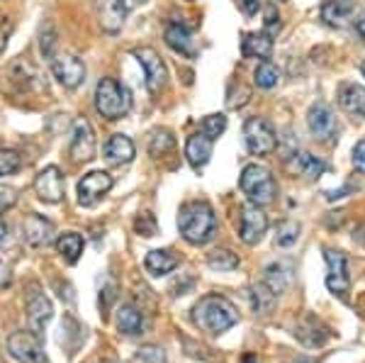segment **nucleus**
Listing matches in <instances>:
<instances>
[{"label":"nucleus","mask_w":365,"mask_h":363,"mask_svg":"<svg viewBox=\"0 0 365 363\" xmlns=\"http://www.w3.org/2000/svg\"><path fill=\"white\" fill-rule=\"evenodd\" d=\"M178 230L187 244L202 247L215 239L217 234V215L210 203L192 200L185 203L178 213Z\"/></svg>","instance_id":"obj_1"},{"label":"nucleus","mask_w":365,"mask_h":363,"mask_svg":"<svg viewBox=\"0 0 365 363\" xmlns=\"http://www.w3.org/2000/svg\"><path fill=\"white\" fill-rule=\"evenodd\" d=\"M192 322L200 329L210 332V334H222L229 327L237 324L239 312L234 307V302L227 300L225 295H205L192 307Z\"/></svg>","instance_id":"obj_2"},{"label":"nucleus","mask_w":365,"mask_h":363,"mask_svg":"<svg viewBox=\"0 0 365 363\" xmlns=\"http://www.w3.org/2000/svg\"><path fill=\"white\" fill-rule=\"evenodd\" d=\"M96 110L105 120H122L132 110V93L115 78H103L96 86Z\"/></svg>","instance_id":"obj_3"},{"label":"nucleus","mask_w":365,"mask_h":363,"mask_svg":"<svg viewBox=\"0 0 365 363\" xmlns=\"http://www.w3.org/2000/svg\"><path fill=\"white\" fill-rule=\"evenodd\" d=\"M239 185H241V190H244V195L249 198V203L258 205V208L270 205L275 200V193H278L273 173H270L266 166H261V163H249V166H244Z\"/></svg>","instance_id":"obj_4"},{"label":"nucleus","mask_w":365,"mask_h":363,"mask_svg":"<svg viewBox=\"0 0 365 363\" xmlns=\"http://www.w3.org/2000/svg\"><path fill=\"white\" fill-rule=\"evenodd\" d=\"M244 142L246 149L253 156H266L273 154L275 146H278V134H275L273 125L263 117H249L244 122Z\"/></svg>","instance_id":"obj_5"},{"label":"nucleus","mask_w":365,"mask_h":363,"mask_svg":"<svg viewBox=\"0 0 365 363\" xmlns=\"http://www.w3.org/2000/svg\"><path fill=\"white\" fill-rule=\"evenodd\" d=\"M134 58H137L139 66L144 68V81H146L149 93L151 96H158L168 83V68H166V63H163V58L158 56V51L151 49V46H139V49H134Z\"/></svg>","instance_id":"obj_6"},{"label":"nucleus","mask_w":365,"mask_h":363,"mask_svg":"<svg viewBox=\"0 0 365 363\" xmlns=\"http://www.w3.org/2000/svg\"><path fill=\"white\" fill-rule=\"evenodd\" d=\"M8 354L20 363H46L42 337L34 332H13L8 337Z\"/></svg>","instance_id":"obj_7"},{"label":"nucleus","mask_w":365,"mask_h":363,"mask_svg":"<svg viewBox=\"0 0 365 363\" xmlns=\"http://www.w3.org/2000/svg\"><path fill=\"white\" fill-rule=\"evenodd\" d=\"M51 61V73L66 91H76L86 81V63L81 61L76 54H54L49 58Z\"/></svg>","instance_id":"obj_8"},{"label":"nucleus","mask_w":365,"mask_h":363,"mask_svg":"<svg viewBox=\"0 0 365 363\" xmlns=\"http://www.w3.org/2000/svg\"><path fill=\"white\" fill-rule=\"evenodd\" d=\"M307 127L312 132V137L319 139V142L329 144L336 139L339 134V125H336V115L329 108L327 103H314L307 113Z\"/></svg>","instance_id":"obj_9"},{"label":"nucleus","mask_w":365,"mask_h":363,"mask_svg":"<svg viewBox=\"0 0 365 363\" xmlns=\"http://www.w3.org/2000/svg\"><path fill=\"white\" fill-rule=\"evenodd\" d=\"M268 230V215L263 213L258 205H244L241 208V218H239V237L244 244H258L263 239V234Z\"/></svg>","instance_id":"obj_10"},{"label":"nucleus","mask_w":365,"mask_h":363,"mask_svg":"<svg viewBox=\"0 0 365 363\" xmlns=\"http://www.w3.org/2000/svg\"><path fill=\"white\" fill-rule=\"evenodd\" d=\"M115 180L108 171H91L78 180V205L91 208L113 190Z\"/></svg>","instance_id":"obj_11"},{"label":"nucleus","mask_w":365,"mask_h":363,"mask_svg":"<svg viewBox=\"0 0 365 363\" xmlns=\"http://www.w3.org/2000/svg\"><path fill=\"white\" fill-rule=\"evenodd\" d=\"M68 154L76 163H88L91 159H96V134H93V127L88 120L73 122Z\"/></svg>","instance_id":"obj_12"},{"label":"nucleus","mask_w":365,"mask_h":363,"mask_svg":"<svg viewBox=\"0 0 365 363\" xmlns=\"http://www.w3.org/2000/svg\"><path fill=\"white\" fill-rule=\"evenodd\" d=\"M327 259V266H329V276H327V288L339 297H346V292L351 288V278H349V261L341 251H334V249H327L324 254Z\"/></svg>","instance_id":"obj_13"},{"label":"nucleus","mask_w":365,"mask_h":363,"mask_svg":"<svg viewBox=\"0 0 365 363\" xmlns=\"http://www.w3.org/2000/svg\"><path fill=\"white\" fill-rule=\"evenodd\" d=\"M127 13H129V8L125 5V0H96L98 25L108 34H117L125 27Z\"/></svg>","instance_id":"obj_14"},{"label":"nucleus","mask_w":365,"mask_h":363,"mask_svg":"<svg viewBox=\"0 0 365 363\" xmlns=\"http://www.w3.org/2000/svg\"><path fill=\"white\" fill-rule=\"evenodd\" d=\"M34 193L42 203L56 205L63 200V175L58 166H46L34 178Z\"/></svg>","instance_id":"obj_15"},{"label":"nucleus","mask_w":365,"mask_h":363,"mask_svg":"<svg viewBox=\"0 0 365 363\" xmlns=\"http://www.w3.org/2000/svg\"><path fill=\"white\" fill-rule=\"evenodd\" d=\"M22 239H25L32 249L49 247L51 239H54V225H51L46 218H42V215L32 213L25 222H22Z\"/></svg>","instance_id":"obj_16"},{"label":"nucleus","mask_w":365,"mask_h":363,"mask_svg":"<svg viewBox=\"0 0 365 363\" xmlns=\"http://www.w3.org/2000/svg\"><path fill=\"white\" fill-rule=\"evenodd\" d=\"M51 312H54V310H51V302H49V297H46L42 290L34 288L32 292H29V297H27V317H29V327H32L34 334H42L46 322L51 319Z\"/></svg>","instance_id":"obj_17"},{"label":"nucleus","mask_w":365,"mask_h":363,"mask_svg":"<svg viewBox=\"0 0 365 363\" xmlns=\"http://www.w3.org/2000/svg\"><path fill=\"white\" fill-rule=\"evenodd\" d=\"M212 146H215V142L207 137V134L197 132V134H190L185 142V159L187 163H190L192 168H202L207 166L210 156H212Z\"/></svg>","instance_id":"obj_18"},{"label":"nucleus","mask_w":365,"mask_h":363,"mask_svg":"<svg viewBox=\"0 0 365 363\" xmlns=\"http://www.w3.org/2000/svg\"><path fill=\"white\" fill-rule=\"evenodd\" d=\"M356 0H327L322 8V17L331 27H346L356 15Z\"/></svg>","instance_id":"obj_19"},{"label":"nucleus","mask_w":365,"mask_h":363,"mask_svg":"<svg viewBox=\"0 0 365 363\" xmlns=\"http://www.w3.org/2000/svg\"><path fill=\"white\" fill-rule=\"evenodd\" d=\"M273 51V39L266 32H246L241 34V54L246 58H268Z\"/></svg>","instance_id":"obj_20"},{"label":"nucleus","mask_w":365,"mask_h":363,"mask_svg":"<svg viewBox=\"0 0 365 363\" xmlns=\"http://www.w3.org/2000/svg\"><path fill=\"white\" fill-rule=\"evenodd\" d=\"M144 268L151 273V276H168L170 271L178 268V256H175L170 249H154L146 254Z\"/></svg>","instance_id":"obj_21"},{"label":"nucleus","mask_w":365,"mask_h":363,"mask_svg":"<svg viewBox=\"0 0 365 363\" xmlns=\"http://www.w3.org/2000/svg\"><path fill=\"white\" fill-rule=\"evenodd\" d=\"M339 105L346 113L365 117V88L356 83H344L339 88Z\"/></svg>","instance_id":"obj_22"},{"label":"nucleus","mask_w":365,"mask_h":363,"mask_svg":"<svg viewBox=\"0 0 365 363\" xmlns=\"http://www.w3.org/2000/svg\"><path fill=\"white\" fill-rule=\"evenodd\" d=\"M105 159L110 163H129L134 159V142L127 134H113L105 144Z\"/></svg>","instance_id":"obj_23"},{"label":"nucleus","mask_w":365,"mask_h":363,"mask_svg":"<svg viewBox=\"0 0 365 363\" xmlns=\"http://www.w3.org/2000/svg\"><path fill=\"white\" fill-rule=\"evenodd\" d=\"M166 44L170 46L173 51H178L180 56H187V58H195L197 49H195V42H192L190 32L180 25H168L166 27Z\"/></svg>","instance_id":"obj_24"},{"label":"nucleus","mask_w":365,"mask_h":363,"mask_svg":"<svg viewBox=\"0 0 365 363\" xmlns=\"http://www.w3.org/2000/svg\"><path fill=\"white\" fill-rule=\"evenodd\" d=\"M117 329L127 337H134L144 329V317L134 305H122L117 310Z\"/></svg>","instance_id":"obj_25"},{"label":"nucleus","mask_w":365,"mask_h":363,"mask_svg":"<svg viewBox=\"0 0 365 363\" xmlns=\"http://www.w3.org/2000/svg\"><path fill=\"white\" fill-rule=\"evenodd\" d=\"M83 247H86L83 237H81V234H76V232H66V234H61V237L56 239V251L68 263H76V261L81 259V254H83Z\"/></svg>","instance_id":"obj_26"},{"label":"nucleus","mask_w":365,"mask_h":363,"mask_svg":"<svg viewBox=\"0 0 365 363\" xmlns=\"http://www.w3.org/2000/svg\"><path fill=\"white\" fill-rule=\"evenodd\" d=\"M292 171L299 173V175H309V178H317V175H322L327 171V163L322 159H317V156L307 154V151H299V154H292Z\"/></svg>","instance_id":"obj_27"},{"label":"nucleus","mask_w":365,"mask_h":363,"mask_svg":"<svg viewBox=\"0 0 365 363\" xmlns=\"http://www.w3.org/2000/svg\"><path fill=\"white\" fill-rule=\"evenodd\" d=\"M278 78H280L278 66H273L270 61H261L256 66V71H253V83L263 88V91H270V88L278 86Z\"/></svg>","instance_id":"obj_28"},{"label":"nucleus","mask_w":365,"mask_h":363,"mask_svg":"<svg viewBox=\"0 0 365 363\" xmlns=\"http://www.w3.org/2000/svg\"><path fill=\"white\" fill-rule=\"evenodd\" d=\"M207 263H210V268H215V271H237L239 256L232 254L229 249H215L207 256Z\"/></svg>","instance_id":"obj_29"},{"label":"nucleus","mask_w":365,"mask_h":363,"mask_svg":"<svg viewBox=\"0 0 365 363\" xmlns=\"http://www.w3.org/2000/svg\"><path fill=\"white\" fill-rule=\"evenodd\" d=\"M251 300H253V307H256L258 312H266V310L273 307V302L278 300V295H275L266 283H258L251 288Z\"/></svg>","instance_id":"obj_30"},{"label":"nucleus","mask_w":365,"mask_h":363,"mask_svg":"<svg viewBox=\"0 0 365 363\" xmlns=\"http://www.w3.org/2000/svg\"><path fill=\"white\" fill-rule=\"evenodd\" d=\"M173 149V137H170L168 130H156L151 134V142H149V151L154 159H161L163 154H168V151Z\"/></svg>","instance_id":"obj_31"},{"label":"nucleus","mask_w":365,"mask_h":363,"mask_svg":"<svg viewBox=\"0 0 365 363\" xmlns=\"http://www.w3.org/2000/svg\"><path fill=\"white\" fill-rule=\"evenodd\" d=\"M200 130H202V134H207V137L215 142L220 134H225L227 130V117L222 113H215V115H207L202 120V125H200Z\"/></svg>","instance_id":"obj_32"},{"label":"nucleus","mask_w":365,"mask_h":363,"mask_svg":"<svg viewBox=\"0 0 365 363\" xmlns=\"http://www.w3.org/2000/svg\"><path fill=\"white\" fill-rule=\"evenodd\" d=\"M297 237H299V225H297V222L285 220V222H280V225H278L275 242H278L280 247H292V244L297 242Z\"/></svg>","instance_id":"obj_33"},{"label":"nucleus","mask_w":365,"mask_h":363,"mask_svg":"<svg viewBox=\"0 0 365 363\" xmlns=\"http://www.w3.org/2000/svg\"><path fill=\"white\" fill-rule=\"evenodd\" d=\"M132 363H166V351L161 347H154V344H146L134 354Z\"/></svg>","instance_id":"obj_34"},{"label":"nucleus","mask_w":365,"mask_h":363,"mask_svg":"<svg viewBox=\"0 0 365 363\" xmlns=\"http://www.w3.org/2000/svg\"><path fill=\"white\" fill-rule=\"evenodd\" d=\"M22 168L20 154L13 149H0V175H13Z\"/></svg>","instance_id":"obj_35"},{"label":"nucleus","mask_w":365,"mask_h":363,"mask_svg":"<svg viewBox=\"0 0 365 363\" xmlns=\"http://www.w3.org/2000/svg\"><path fill=\"white\" fill-rule=\"evenodd\" d=\"M134 230H137L141 237H154L156 234V218L151 213H144V215H139L137 222H134Z\"/></svg>","instance_id":"obj_36"},{"label":"nucleus","mask_w":365,"mask_h":363,"mask_svg":"<svg viewBox=\"0 0 365 363\" xmlns=\"http://www.w3.org/2000/svg\"><path fill=\"white\" fill-rule=\"evenodd\" d=\"M17 203V190L10 188V185H0V213L10 210Z\"/></svg>","instance_id":"obj_37"},{"label":"nucleus","mask_w":365,"mask_h":363,"mask_svg":"<svg viewBox=\"0 0 365 363\" xmlns=\"http://www.w3.org/2000/svg\"><path fill=\"white\" fill-rule=\"evenodd\" d=\"M280 32V17L275 15V8L273 5H268L266 8V34L268 37H273V34Z\"/></svg>","instance_id":"obj_38"},{"label":"nucleus","mask_w":365,"mask_h":363,"mask_svg":"<svg viewBox=\"0 0 365 363\" xmlns=\"http://www.w3.org/2000/svg\"><path fill=\"white\" fill-rule=\"evenodd\" d=\"M353 166H356L361 173H365V139L358 142L356 149H353Z\"/></svg>","instance_id":"obj_39"},{"label":"nucleus","mask_w":365,"mask_h":363,"mask_svg":"<svg viewBox=\"0 0 365 363\" xmlns=\"http://www.w3.org/2000/svg\"><path fill=\"white\" fill-rule=\"evenodd\" d=\"M54 44H56V34L51 32V29H49L46 34L42 32V54H44L46 58L54 56Z\"/></svg>","instance_id":"obj_40"},{"label":"nucleus","mask_w":365,"mask_h":363,"mask_svg":"<svg viewBox=\"0 0 365 363\" xmlns=\"http://www.w3.org/2000/svg\"><path fill=\"white\" fill-rule=\"evenodd\" d=\"M239 8L246 17H253L261 10V0H239Z\"/></svg>","instance_id":"obj_41"},{"label":"nucleus","mask_w":365,"mask_h":363,"mask_svg":"<svg viewBox=\"0 0 365 363\" xmlns=\"http://www.w3.org/2000/svg\"><path fill=\"white\" fill-rule=\"evenodd\" d=\"M8 37H10V22H8V17L0 15V54H3L5 46H8Z\"/></svg>","instance_id":"obj_42"},{"label":"nucleus","mask_w":365,"mask_h":363,"mask_svg":"<svg viewBox=\"0 0 365 363\" xmlns=\"http://www.w3.org/2000/svg\"><path fill=\"white\" fill-rule=\"evenodd\" d=\"M144 3H146V0H125V5H127L129 10L137 8V5H144Z\"/></svg>","instance_id":"obj_43"},{"label":"nucleus","mask_w":365,"mask_h":363,"mask_svg":"<svg viewBox=\"0 0 365 363\" xmlns=\"http://www.w3.org/2000/svg\"><path fill=\"white\" fill-rule=\"evenodd\" d=\"M356 29H358V34H361V39H363V42H365V20H361V22H358V25H356Z\"/></svg>","instance_id":"obj_44"},{"label":"nucleus","mask_w":365,"mask_h":363,"mask_svg":"<svg viewBox=\"0 0 365 363\" xmlns=\"http://www.w3.org/2000/svg\"><path fill=\"white\" fill-rule=\"evenodd\" d=\"M5 239V225H3V220H0V242Z\"/></svg>","instance_id":"obj_45"},{"label":"nucleus","mask_w":365,"mask_h":363,"mask_svg":"<svg viewBox=\"0 0 365 363\" xmlns=\"http://www.w3.org/2000/svg\"><path fill=\"white\" fill-rule=\"evenodd\" d=\"M244 363H256V361H253V359H244Z\"/></svg>","instance_id":"obj_46"},{"label":"nucleus","mask_w":365,"mask_h":363,"mask_svg":"<svg viewBox=\"0 0 365 363\" xmlns=\"http://www.w3.org/2000/svg\"><path fill=\"white\" fill-rule=\"evenodd\" d=\"M361 71H363V76H365V61H363V66H361Z\"/></svg>","instance_id":"obj_47"},{"label":"nucleus","mask_w":365,"mask_h":363,"mask_svg":"<svg viewBox=\"0 0 365 363\" xmlns=\"http://www.w3.org/2000/svg\"><path fill=\"white\" fill-rule=\"evenodd\" d=\"M105 363H115V361H105Z\"/></svg>","instance_id":"obj_48"}]
</instances>
